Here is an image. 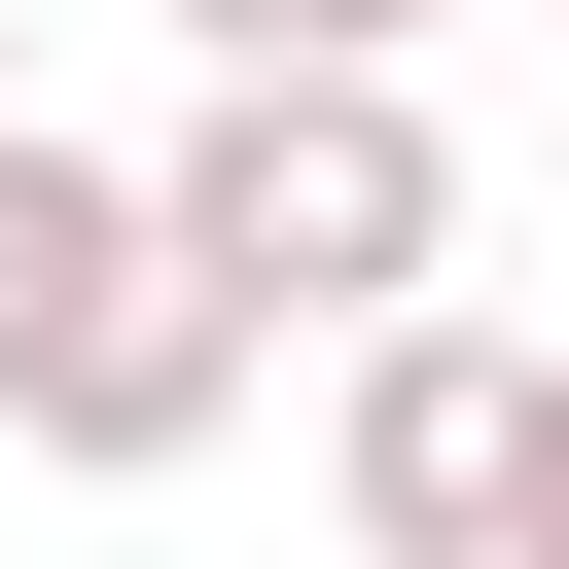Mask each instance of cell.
I'll return each instance as SVG.
<instances>
[{"label": "cell", "mask_w": 569, "mask_h": 569, "mask_svg": "<svg viewBox=\"0 0 569 569\" xmlns=\"http://www.w3.org/2000/svg\"><path fill=\"white\" fill-rule=\"evenodd\" d=\"M0 391H36V427H178V391H213V320H178L71 178H0Z\"/></svg>", "instance_id": "obj_1"}, {"label": "cell", "mask_w": 569, "mask_h": 569, "mask_svg": "<svg viewBox=\"0 0 569 569\" xmlns=\"http://www.w3.org/2000/svg\"><path fill=\"white\" fill-rule=\"evenodd\" d=\"M213 249H249V284H391V249H427V142H391V107H249V142H213Z\"/></svg>", "instance_id": "obj_2"}, {"label": "cell", "mask_w": 569, "mask_h": 569, "mask_svg": "<svg viewBox=\"0 0 569 569\" xmlns=\"http://www.w3.org/2000/svg\"><path fill=\"white\" fill-rule=\"evenodd\" d=\"M356 498H391V533H462V498H533V427H498V391H391V427H356Z\"/></svg>", "instance_id": "obj_3"}, {"label": "cell", "mask_w": 569, "mask_h": 569, "mask_svg": "<svg viewBox=\"0 0 569 569\" xmlns=\"http://www.w3.org/2000/svg\"><path fill=\"white\" fill-rule=\"evenodd\" d=\"M533 533H569V427H533Z\"/></svg>", "instance_id": "obj_4"}, {"label": "cell", "mask_w": 569, "mask_h": 569, "mask_svg": "<svg viewBox=\"0 0 569 569\" xmlns=\"http://www.w3.org/2000/svg\"><path fill=\"white\" fill-rule=\"evenodd\" d=\"M249 36H284V0H249ZM320 36H356V0H320Z\"/></svg>", "instance_id": "obj_5"}]
</instances>
